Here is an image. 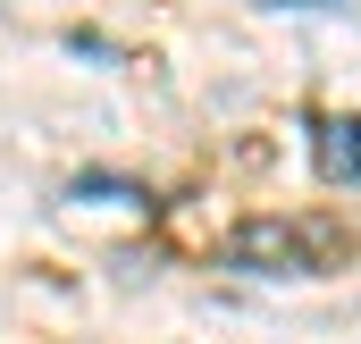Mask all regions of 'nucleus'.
Returning <instances> with one entry per match:
<instances>
[{"mask_svg": "<svg viewBox=\"0 0 361 344\" xmlns=\"http://www.w3.org/2000/svg\"><path fill=\"white\" fill-rule=\"evenodd\" d=\"M336 252H345L336 219H244L227 235V269H252V277H319Z\"/></svg>", "mask_w": 361, "mask_h": 344, "instance_id": "1", "label": "nucleus"}, {"mask_svg": "<svg viewBox=\"0 0 361 344\" xmlns=\"http://www.w3.org/2000/svg\"><path fill=\"white\" fill-rule=\"evenodd\" d=\"M319 176L328 185H361V118H328L319 126Z\"/></svg>", "mask_w": 361, "mask_h": 344, "instance_id": "2", "label": "nucleus"}, {"mask_svg": "<svg viewBox=\"0 0 361 344\" xmlns=\"http://www.w3.org/2000/svg\"><path fill=\"white\" fill-rule=\"evenodd\" d=\"M277 8H328V0H277Z\"/></svg>", "mask_w": 361, "mask_h": 344, "instance_id": "3", "label": "nucleus"}]
</instances>
